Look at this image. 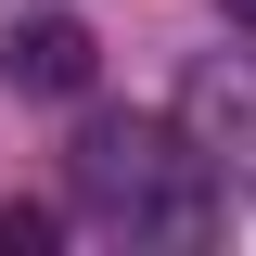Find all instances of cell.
<instances>
[{
	"mask_svg": "<svg viewBox=\"0 0 256 256\" xmlns=\"http://www.w3.org/2000/svg\"><path fill=\"white\" fill-rule=\"evenodd\" d=\"M64 192L116 244H205L218 230V154L166 116H90L64 141Z\"/></svg>",
	"mask_w": 256,
	"mask_h": 256,
	"instance_id": "obj_1",
	"label": "cell"
},
{
	"mask_svg": "<svg viewBox=\"0 0 256 256\" xmlns=\"http://www.w3.org/2000/svg\"><path fill=\"white\" fill-rule=\"evenodd\" d=\"M90 26H77V13H26V26H0V77H13V90H38V102H77L90 90Z\"/></svg>",
	"mask_w": 256,
	"mask_h": 256,
	"instance_id": "obj_2",
	"label": "cell"
},
{
	"mask_svg": "<svg viewBox=\"0 0 256 256\" xmlns=\"http://www.w3.org/2000/svg\"><path fill=\"white\" fill-rule=\"evenodd\" d=\"M180 116H192V141L218 154V180L256 192V64H205V77L180 90Z\"/></svg>",
	"mask_w": 256,
	"mask_h": 256,
	"instance_id": "obj_3",
	"label": "cell"
},
{
	"mask_svg": "<svg viewBox=\"0 0 256 256\" xmlns=\"http://www.w3.org/2000/svg\"><path fill=\"white\" fill-rule=\"evenodd\" d=\"M52 244H64L52 205H0V256H52Z\"/></svg>",
	"mask_w": 256,
	"mask_h": 256,
	"instance_id": "obj_4",
	"label": "cell"
},
{
	"mask_svg": "<svg viewBox=\"0 0 256 256\" xmlns=\"http://www.w3.org/2000/svg\"><path fill=\"white\" fill-rule=\"evenodd\" d=\"M230 26H244V38H256V0H230Z\"/></svg>",
	"mask_w": 256,
	"mask_h": 256,
	"instance_id": "obj_5",
	"label": "cell"
}]
</instances>
